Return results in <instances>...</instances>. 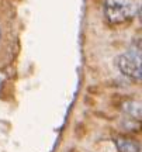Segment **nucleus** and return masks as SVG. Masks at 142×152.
<instances>
[{
    "label": "nucleus",
    "instance_id": "3",
    "mask_svg": "<svg viewBox=\"0 0 142 152\" xmlns=\"http://www.w3.org/2000/svg\"><path fill=\"white\" fill-rule=\"evenodd\" d=\"M114 144L118 152H141L139 142L128 137H115Z\"/></svg>",
    "mask_w": 142,
    "mask_h": 152
},
{
    "label": "nucleus",
    "instance_id": "1",
    "mask_svg": "<svg viewBox=\"0 0 142 152\" xmlns=\"http://www.w3.org/2000/svg\"><path fill=\"white\" fill-rule=\"evenodd\" d=\"M104 16L110 24H124L132 20L138 13V6L134 0H104Z\"/></svg>",
    "mask_w": 142,
    "mask_h": 152
},
{
    "label": "nucleus",
    "instance_id": "5",
    "mask_svg": "<svg viewBox=\"0 0 142 152\" xmlns=\"http://www.w3.org/2000/svg\"><path fill=\"white\" fill-rule=\"evenodd\" d=\"M0 39H1V28H0Z\"/></svg>",
    "mask_w": 142,
    "mask_h": 152
},
{
    "label": "nucleus",
    "instance_id": "2",
    "mask_svg": "<svg viewBox=\"0 0 142 152\" xmlns=\"http://www.w3.org/2000/svg\"><path fill=\"white\" fill-rule=\"evenodd\" d=\"M115 66L121 72V75L131 79L134 82H141L142 79V66L141 55L135 52L120 54L115 58Z\"/></svg>",
    "mask_w": 142,
    "mask_h": 152
},
{
    "label": "nucleus",
    "instance_id": "4",
    "mask_svg": "<svg viewBox=\"0 0 142 152\" xmlns=\"http://www.w3.org/2000/svg\"><path fill=\"white\" fill-rule=\"evenodd\" d=\"M122 110L124 113L128 114L130 117L135 120H141V103L137 102V100H127L122 104Z\"/></svg>",
    "mask_w": 142,
    "mask_h": 152
}]
</instances>
